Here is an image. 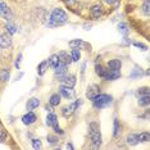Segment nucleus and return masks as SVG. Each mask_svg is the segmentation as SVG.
I'll return each mask as SVG.
<instances>
[{
	"instance_id": "27",
	"label": "nucleus",
	"mask_w": 150,
	"mask_h": 150,
	"mask_svg": "<svg viewBox=\"0 0 150 150\" xmlns=\"http://www.w3.org/2000/svg\"><path fill=\"white\" fill-rule=\"evenodd\" d=\"M118 28H119V31H121V33H123L125 36H127L128 33H129V28L127 27V25H126V23H119V25H118Z\"/></svg>"
},
{
	"instance_id": "22",
	"label": "nucleus",
	"mask_w": 150,
	"mask_h": 150,
	"mask_svg": "<svg viewBox=\"0 0 150 150\" xmlns=\"http://www.w3.org/2000/svg\"><path fill=\"white\" fill-rule=\"evenodd\" d=\"M81 58V52L77 49H73L72 52H71V59H72V62H78Z\"/></svg>"
},
{
	"instance_id": "23",
	"label": "nucleus",
	"mask_w": 150,
	"mask_h": 150,
	"mask_svg": "<svg viewBox=\"0 0 150 150\" xmlns=\"http://www.w3.org/2000/svg\"><path fill=\"white\" fill-rule=\"evenodd\" d=\"M9 76H11V73H9L8 69H1L0 71V81H3V82H6V81L9 80Z\"/></svg>"
},
{
	"instance_id": "13",
	"label": "nucleus",
	"mask_w": 150,
	"mask_h": 150,
	"mask_svg": "<svg viewBox=\"0 0 150 150\" xmlns=\"http://www.w3.org/2000/svg\"><path fill=\"white\" fill-rule=\"evenodd\" d=\"M40 105V100L37 98H31L26 104V109L27 110H33L35 108H37Z\"/></svg>"
},
{
	"instance_id": "9",
	"label": "nucleus",
	"mask_w": 150,
	"mask_h": 150,
	"mask_svg": "<svg viewBox=\"0 0 150 150\" xmlns=\"http://www.w3.org/2000/svg\"><path fill=\"white\" fill-rule=\"evenodd\" d=\"M55 69V76L57 77H59V78H62L63 76H66L67 74V64H64V63H58V66L54 68Z\"/></svg>"
},
{
	"instance_id": "19",
	"label": "nucleus",
	"mask_w": 150,
	"mask_h": 150,
	"mask_svg": "<svg viewBox=\"0 0 150 150\" xmlns=\"http://www.w3.org/2000/svg\"><path fill=\"white\" fill-rule=\"evenodd\" d=\"M127 144L131 145V146L137 145V144H139V137H137V135H136V134L128 135V136H127Z\"/></svg>"
},
{
	"instance_id": "26",
	"label": "nucleus",
	"mask_w": 150,
	"mask_h": 150,
	"mask_svg": "<svg viewBox=\"0 0 150 150\" xmlns=\"http://www.w3.org/2000/svg\"><path fill=\"white\" fill-rule=\"evenodd\" d=\"M149 103H150L149 95H146V96H140V99H139V105L140 107H146V105H149Z\"/></svg>"
},
{
	"instance_id": "25",
	"label": "nucleus",
	"mask_w": 150,
	"mask_h": 150,
	"mask_svg": "<svg viewBox=\"0 0 150 150\" xmlns=\"http://www.w3.org/2000/svg\"><path fill=\"white\" fill-rule=\"evenodd\" d=\"M139 137V142H149L150 141V135L148 132H142V134L137 135Z\"/></svg>"
},
{
	"instance_id": "5",
	"label": "nucleus",
	"mask_w": 150,
	"mask_h": 150,
	"mask_svg": "<svg viewBox=\"0 0 150 150\" xmlns=\"http://www.w3.org/2000/svg\"><path fill=\"white\" fill-rule=\"evenodd\" d=\"M0 16L3 17L4 19H6V21H11L12 19V11L9 9V6L5 4L3 0H0Z\"/></svg>"
},
{
	"instance_id": "40",
	"label": "nucleus",
	"mask_w": 150,
	"mask_h": 150,
	"mask_svg": "<svg viewBox=\"0 0 150 150\" xmlns=\"http://www.w3.org/2000/svg\"><path fill=\"white\" fill-rule=\"evenodd\" d=\"M77 0H66V3H67V5H73L74 3H76Z\"/></svg>"
},
{
	"instance_id": "14",
	"label": "nucleus",
	"mask_w": 150,
	"mask_h": 150,
	"mask_svg": "<svg viewBox=\"0 0 150 150\" xmlns=\"http://www.w3.org/2000/svg\"><path fill=\"white\" fill-rule=\"evenodd\" d=\"M58 58H59V62L60 63H64V64H71V62H72V59H71V55L66 52H60L59 54H58Z\"/></svg>"
},
{
	"instance_id": "29",
	"label": "nucleus",
	"mask_w": 150,
	"mask_h": 150,
	"mask_svg": "<svg viewBox=\"0 0 150 150\" xmlns=\"http://www.w3.org/2000/svg\"><path fill=\"white\" fill-rule=\"evenodd\" d=\"M82 44H83L82 40L77 39V40H72V41H69V46L72 47V49H77V47H80Z\"/></svg>"
},
{
	"instance_id": "10",
	"label": "nucleus",
	"mask_w": 150,
	"mask_h": 150,
	"mask_svg": "<svg viewBox=\"0 0 150 150\" xmlns=\"http://www.w3.org/2000/svg\"><path fill=\"white\" fill-rule=\"evenodd\" d=\"M60 81L63 82V85H66V86H69V87H74V85H76V77L74 76H68V74H66V76H63L62 78H60Z\"/></svg>"
},
{
	"instance_id": "18",
	"label": "nucleus",
	"mask_w": 150,
	"mask_h": 150,
	"mask_svg": "<svg viewBox=\"0 0 150 150\" xmlns=\"http://www.w3.org/2000/svg\"><path fill=\"white\" fill-rule=\"evenodd\" d=\"M49 104L52 107H57V105L60 104V94H53L49 99Z\"/></svg>"
},
{
	"instance_id": "38",
	"label": "nucleus",
	"mask_w": 150,
	"mask_h": 150,
	"mask_svg": "<svg viewBox=\"0 0 150 150\" xmlns=\"http://www.w3.org/2000/svg\"><path fill=\"white\" fill-rule=\"evenodd\" d=\"M5 140H6V132L4 129H1V131H0V142H4Z\"/></svg>"
},
{
	"instance_id": "24",
	"label": "nucleus",
	"mask_w": 150,
	"mask_h": 150,
	"mask_svg": "<svg viewBox=\"0 0 150 150\" xmlns=\"http://www.w3.org/2000/svg\"><path fill=\"white\" fill-rule=\"evenodd\" d=\"M95 72H96V74L99 77H101V78H104L105 77V73H107V69H105V68L103 67V66H98L95 67Z\"/></svg>"
},
{
	"instance_id": "6",
	"label": "nucleus",
	"mask_w": 150,
	"mask_h": 150,
	"mask_svg": "<svg viewBox=\"0 0 150 150\" xmlns=\"http://www.w3.org/2000/svg\"><path fill=\"white\" fill-rule=\"evenodd\" d=\"M59 94L62 95V96H64L66 99H72L74 96V90H73V87L63 85V86L59 87Z\"/></svg>"
},
{
	"instance_id": "8",
	"label": "nucleus",
	"mask_w": 150,
	"mask_h": 150,
	"mask_svg": "<svg viewBox=\"0 0 150 150\" xmlns=\"http://www.w3.org/2000/svg\"><path fill=\"white\" fill-rule=\"evenodd\" d=\"M12 45V39H11V35L8 33H3L0 35V47L1 49H6Z\"/></svg>"
},
{
	"instance_id": "16",
	"label": "nucleus",
	"mask_w": 150,
	"mask_h": 150,
	"mask_svg": "<svg viewBox=\"0 0 150 150\" xmlns=\"http://www.w3.org/2000/svg\"><path fill=\"white\" fill-rule=\"evenodd\" d=\"M122 67V63L121 60L118 59H113V60H109L108 62V68L109 69H113V71H119Z\"/></svg>"
},
{
	"instance_id": "17",
	"label": "nucleus",
	"mask_w": 150,
	"mask_h": 150,
	"mask_svg": "<svg viewBox=\"0 0 150 150\" xmlns=\"http://www.w3.org/2000/svg\"><path fill=\"white\" fill-rule=\"evenodd\" d=\"M57 123H58V117L54 113L50 112V113L47 114V117H46V125L49 126V127H53V126L57 125Z\"/></svg>"
},
{
	"instance_id": "41",
	"label": "nucleus",
	"mask_w": 150,
	"mask_h": 150,
	"mask_svg": "<svg viewBox=\"0 0 150 150\" xmlns=\"http://www.w3.org/2000/svg\"><path fill=\"white\" fill-rule=\"evenodd\" d=\"M118 0H105V3H108V4H115V3H117Z\"/></svg>"
},
{
	"instance_id": "2",
	"label": "nucleus",
	"mask_w": 150,
	"mask_h": 150,
	"mask_svg": "<svg viewBox=\"0 0 150 150\" xmlns=\"http://www.w3.org/2000/svg\"><path fill=\"white\" fill-rule=\"evenodd\" d=\"M91 100H93V104L96 109H103V108L112 104L113 98L108 94H98L96 96H95L94 99H91Z\"/></svg>"
},
{
	"instance_id": "1",
	"label": "nucleus",
	"mask_w": 150,
	"mask_h": 150,
	"mask_svg": "<svg viewBox=\"0 0 150 150\" xmlns=\"http://www.w3.org/2000/svg\"><path fill=\"white\" fill-rule=\"evenodd\" d=\"M68 21V16L67 13L63 11L62 8H55L50 14L49 18V27H58V26H62Z\"/></svg>"
},
{
	"instance_id": "37",
	"label": "nucleus",
	"mask_w": 150,
	"mask_h": 150,
	"mask_svg": "<svg viewBox=\"0 0 150 150\" xmlns=\"http://www.w3.org/2000/svg\"><path fill=\"white\" fill-rule=\"evenodd\" d=\"M53 128H54V131H55V134H59V135H63V134H64V131L59 127V126H58V123H57V125H54V126H53Z\"/></svg>"
},
{
	"instance_id": "43",
	"label": "nucleus",
	"mask_w": 150,
	"mask_h": 150,
	"mask_svg": "<svg viewBox=\"0 0 150 150\" xmlns=\"http://www.w3.org/2000/svg\"><path fill=\"white\" fill-rule=\"evenodd\" d=\"M46 110L50 113V112H52V107H49V105H46Z\"/></svg>"
},
{
	"instance_id": "15",
	"label": "nucleus",
	"mask_w": 150,
	"mask_h": 150,
	"mask_svg": "<svg viewBox=\"0 0 150 150\" xmlns=\"http://www.w3.org/2000/svg\"><path fill=\"white\" fill-rule=\"evenodd\" d=\"M91 16L94 17V18H100L101 16H103V9H101V6L99 4H95L93 5V8H91Z\"/></svg>"
},
{
	"instance_id": "11",
	"label": "nucleus",
	"mask_w": 150,
	"mask_h": 150,
	"mask_svg": "<svg viewBox=\"0 0 150 150\" xmlns=\"http://www.w3.org/2000/svg\"><path fill=\"white\" fill-rule=\"evenodd\" d=\"M98 94H100V91H99V87L96 86V85H91V86H88L87 91H86V98L87 99H94Z\"/></svg>"
},
{
	"instance_id": "34",
	"label": "nucleus",
	"mask_w": 150,
	"mask_h": 150,
	"mask_svg": "<svg viewBox=\"0 0 150 150\" xmlns=\"http://www.w3.org/2000/svg\"><path fill=\"white\" fill-rule=\"evenodd\" d=\"M149 4H150L149 0H145L144 5H142V13H144L145 16H149Z\"/></svg>"
},
{
	"instance_id": "28",
	"label": "nucleus",
	"mask_w": 150,
	"mask_h": 150,
	"mask_svg": "<svg viewBox=\"0 0 150 150\" xmlns=\"http://www.w3.org/2000/svg\"><path fill=\"white\" fill-rule=\"evenodd\" d=\"M113 136L114 137H117V136L119 135V132H121V126H119V122L117 121V119H114V125H113Z\"/></svg>"
},
{
	"instance_id": "4",
	"label": "nucleus",
	"mask_w": 150,
	"mask_h": 150,
	"mask_svg": "<svg viewBox=\"0 0 150 150\" xmlns=\"http://www.w3.org/2000/svg\"><path fill=\"white\" fill-rule=\"evenodd\" d=\"M81 103H82V101H81V99L80 100H76L74 101V103H71L69 105H67V107H64L63 108V115L66 118H68L69 117V115H72L73 113H74V110H76V109L78 108V105H81Z\"/></svg>"
},
{
	"instance_id": "42",
	"label": "nucleus",
	"mask_w": 150,
	"mask_h": 150,
	"mask_svg": "<svg viewBox=\"0 0 150 150\" xmlns=\"http://www.w3.org/2000/svg\"><path fill=\"white\" fill-rule=\"evenodd\" d=\"M67 149H71V150H73L74 148H73V145L71 144V142H68V144H67Z\"/></svg>"
},
{
	"instance_id": "35",
	"label": "nucleus",
	"mask_w": 150,
	"mask_h": 150,
	"mask_svg": "<svg viewBox=\"0 0 150 150\" xmlns=\"http://www.w3.org/2000/svg\"><path fill=\"white\" fill-rule=\"evenodd\" d=\"M47 142H49V144H52V145H55L58 142V137H57V136H53V135H49V136H47Z\"/></svg>"
},
{
	"instance_id": "3",
	"label": "nucleus",
	"mask_w": 150,
	"mask_h": 150,
	"mask_svg": "<svg viewBox=\"0 0 150 150\" xmlns=\"http://www.w3.org/2000/svg\"><path fill=\"white\" fill-rule=\"evenodd\" d=\"M90 137H91V141H93V145L94 148H99L101 145V135H100V129H99V126L98 123H93L90 125Z\"/></svg>"
},
{
	"instance_id": "39",
	"label": "nucleus",
	"mask_w": 150,
	"mask_h": 150,
	"mask_svg": "<svg viewBox=\"0 0 150 150\" xmlns=\"http://www.w3.org/2000/svg\"><path fill=\"white\" fill-rule=\"evenodd\" d=\"M134 45H135L136 47H140L141 50H146V49H148V46L144 45V44H141V42H134Z\"/></svg>"
},
{
	"instance_id": "33",
	"label": "nucleus",
	"mask_w": 150,
	"mask_h": 150,
	"mask_svg": "<svg viewBox=\"0 0 150 150\" xmlns=\"http://www.w3.org/2000/svg\"><path fill=\"white\" fill-rule=\"evenodd\" d=\"M137 95H139V96H146V95H149V87H141V88H139Z\"/></svg>"
},
{
	"instance_id": "20",
	"label": "nucleus",
	"mask_w": 150,
	"mask_h": 150,
	"mask_svg": "<svg viewBox=\"0 0 150 150\" xmlns=\"http://www.w3.org/2000/svg\"><path fill=\"white\" fill-rule=\"evenodd\" d=\"M47 66H49V63H47V60H44V62H41V63L39 64V67H37V73H39L40 76H42V74H45Z\"/></svg>"
},
{
	"instance_id": "7",
	"label": "nucleus",
	"mask_w": 150,
	"mask_h": 150,
	"mask_svg": "<svg viewBox=\"0 0 150 150\" xmlns=\"http://www.w3.org/2000/svg\"><path fill=\"white\" fill-rule=\"evenodd\" d=\"M36 119H37V117H36V114L33 113L32 110H28V113H26L25 115L22 117V122L25 125H32V123H35L36 122Z\"/></svg>"
},
{
	"instance_id": "21",
	"label": "nucleus",
	"mask_w": 150,
	"mask_h": 150,
	"mask_svg": "<svg viewBox=\"0 0 150 150\" xmlns=\"http://www.w3.org/2000/svg\"><path fill=\"white\" fill-rule=\"evenodd\" d=\"M47 63H49V66L52 67V68H55V67L58 66V63H59V58H58V54H53V55L49 58Z\"/></svg>"
},
{
	"instance_id": "12",
	"label": "nucleus",
	"mask_w": 150,
	"mask_h": 150,
	"mask_svg": "<svg viewBox=\"0 0 150 150\" xmlns=\"http://www.w3.org/2000/svg\"><path fill=\"white\" fill-rule=\"evenodd\" d=\"M121 77V72L119 71H113V69H107V73H105V80L108 81H113L117 80V78Z\"/></svg>"
},
{
	"instance_id": "31",
	"label": "nucleus",
	"mask_w": 150,
	"mask_h": 150,
	"mask_svg": "<svg viewBox=\"0 0 150 150\" xmlns=\"http://www.w3.org/2000/svg\"><path fill=\"white\" fill-rule=\"evenodd\" d=\"M6 30H8V33L9 35H14V33L17 32V27L13 25V23H6Z\"/></svg>"
},
{
	"instance_id": "36",
	"label": "nucleus",
	"mask_w": 150,
	"mask_h": 150,
	"mask_svg": "<svg viewBox=\"0 0 150 150\" xmlns=\"http://www.w3.org/2000/svg\"><path fill=\"white\" fill-rule=\"evenodd\" d=\"M21 62H22V54H19V55L17 57L16 63H14V66H16L17 69H19V67H21Z\"/></svg>"
},
{
	"instance_id": "32",
	"label": "nucleus",
	"mask_w": 150,
	"mask_h": 150,
	"mask_svg": "<svg viewBox=\"0 0 150 150\" xmlns=\"http://www.w3.org/2000/svg\"><path fill=\"white\" fill-rule=\"evenodd\" d=\"M32 148L33 149H41L42 148V144L40 141V139H32Z\"/></svg>"
},
{
	"instance_id": "30",
	"label": "nucleus",
	"mask_w": 150,
	"mask_h": 150,
	"mask_svg": "<svg viewBox=\"0 0 150 150\" xmlns=\"http://www.w3.org/2000/svg\"><path fill=\"white\" fill-rule=\"evenodd\" d=\"M141 76H142V71L139 69L137 67L134 69V72L129 73V78H137V77H141Z\"/></svg>"
}]
</instances>
